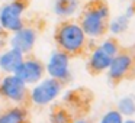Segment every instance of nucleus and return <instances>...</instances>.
Here are the masks:
<instances>
[{"label":"nucleus","mask_w":135,"mask_h":123,"mask_svg":"<svg viewBox=\"0 0 135 123\" xmlns=\"http://www.w3.org/2000/svg\"><path fill=\"white\" fill-rule=\"evenodd\" d=\"M118 111H119L122 116L132 117L135 114V100L129 96L122 97V99L118 101Z\"/></svg>","instance_id":"obj_14"},{"label":"nucleus","mask_w":135,"mask_h":123,"mask_svg":"<svg viewBox=\"0 0 135 123\" xmlns=\"http://www.w3.org/2000/svg\"><path fill=\"white\" fill-rule=\"evenodd\" d=\"M29 0H12L0 9V26L2 29L16 32L25 26L22 15L26 10Z\"/></svg>","instance_id":"obj_3"},{"label":"nucleus","mask_w":135,"mask_h":123,"mask_svg":"<svg viewBox=\"0 0 135 123\" xmlns=\"http://www.w3.org/2000/svg\"><path fill=\"white\" fill-rule=\"evenodd\" d=\"M47 73L50 74V78H54L60 83H65L71 78L70 73V57L62 51H54L50 57L47 67Z\"/></svg>","instance_id":"obj_6"},{"label":"nucleus","mask_w":135,"mask_h":123,"mask_svg":"<svg viewBox=\"0 0 135 123\" xmlns=\"http://www.w3.org/2000/svg\"><path fill=\"white\" fill-rule=\"evenodd\" d=\"M54 41L58 51H62L68 57L81 55L87 45V36L77 22L62 20L57 25L54 32Z\"/></svg>","instance_id":"obj_2"},{"label":"nucleus","mask_w":135,"mask_h":123,"mask_svg":"<svg viewBox=\"0 0 135 123\" xmlns=\"http://www.w3.org/2000/svg\"><path fill=\"white\" fill-rule=\"evenodd\" d=\"M99 123H123V116L118 110H110L103 114Z\"/></svg>","instance_id":"obj_16"},{"label":"nucleus","mask_w":135,"mask_h":123,"mask_svg":"<svg viewBox=\"0 0 135 123\" xmlns=\"http://www.w3.org/2000/svg\"><path fill=\"white\" fill-rule=\"evenodd\" d=\"M51 122L52 123H70V116L64 109H55L51 113Z\"/></svg>","instance_id":"obj_17"},{"label":"nucleus","mask_w":135,"mask_h":123,"mask_svg":"<svg viewBox=\"0 0 135 123\" xmlns=\"http://www.w3.org/2000/svg\"><path fill=\"white\" fill-rule=\"evenodd\" d=\"M23 59H25L23 54L10 48L9 51L0 54V70L9 74H15V71L18 70V67L22 64Z\"/></svg>","instance_id":"obj_11"},{"label":"nucleus","mask_w":135,"mask_h":123,"mask_svg":"<svg viewBox=\"0 0 135 123\" xmlns=\"http://www.w3.org/2000/svg\"><path fill=\"white\" fill-rule=\"evenodd\" d=\"M0 81H2V77H0Z\"/></svg>","instance_id":"obj_22"},{"label":"nucleus","mask_w":135,"mask_h":123,"mask_svg":"<svg viewBox=\"0 0 135 123\" xmlns=\"http://www.w3.org/2000/svg\"><path fill=\"white\" fill-rule=\"evenodd\" d=\"M128 25H129V18L126 15H122L119 18H115L112 22H109L108 28L112 33L118 35V33H122L128 29Z\"/></svg>","instance_id":"obj_15"},{"label":"nucleus","mask_w":135,"mask_h":123,"mask_svg":"<svg viewBox=\"0 0 135 123\" xmlns=\"http://www.w3.org/2000/svg\"><path fill=\"white\" fill-rule=\"evenodd\" d=\"M36 42V30L33 28L23 26L22 29L13 32V36L10 38V48L25 54L31 52Z\"/></svg>","instance_id":"obj_9"},{"label":"nucleus","mask_w":135,"mask_h":123,"mask_svg":"<svg viewBox=\"0 0 135 123\" xmlns=\"http://www.w3.org/2000/svg\"><path fill=\"white\" fill-rule=\"evenodd\" d=\"M123 123H135V120H132V119H128V120H123Z\"/></svg>","instance_id":"obj_19"},{"label":"nucleus","mask_w":135,"mask_h":123,"mask_svg":"<svg viewBox=\"0 0 135 123\" xmlns=\"http://www.w3.org/2000/svg\"><path fill=\"white\" fill-rule=\"evenodd\" d=\"M45 73V67L41 61L35 58H26L22 61V64L15 71V75L19 77L25 84H36L42 80Z\"/></svg>","instance_id":"obj_8"},{"label":"nucleus","mask_w":135,"mask_h":123,"mask_svg":"<svg viewBox=\"0 0 135 123\" xmlns=\"http://www.w3.org/2000/svg\"><path fill=\"white\" fill-rule=\"evenodd\" d=\"M80 6L79 0H55L54 3V12L60 18H70L77 12Z\"/></svg>","instance_id":"obj_12"},{"label":"nucleus","mask_w":135,"mask_h":123,"mask_svg":"<svg viewBox=\"0 0 135 123\" xmlns=\"http://www.w3.org/2000/svg\"><path fill=\"white\" fill-rule=\"evenodd\" d=\"M73 123H89L87 120H77V122H73Z\"/></svg>","instance_id":"obj_20"},{"label":"nucleus","mask_w":135,"mask_h":123,"mask_svg":"<svg viewBox=\"0 0 135 123\" xmlns=\"http://www.w3.org/2000/svg\"><path fill=\"white\" fill-rule=\"evenodd\" d=\"M131 68H132L131 54H129L128 48H125V49H120L113 57V59H112L110 65L108 68V75L112 81L119 83L123 78H129Z\"/></svg>","instance_id":"obj_7"},{"label":"nucleus","mask_w":135,"mask_h":123,"mask_svg":"<svg viewBox=\"0 0 135 123\" xmlns=\"http://www.w3.org/2000/svg\"><path fill=\"white\" fill-rule=\"evenodd\" d=\"M129 54H131V59H132V68H131V74H129V78H134L135 77V45L128 48Z\"/></svg>","instance_id":"obj_18"},{"label":"nucleus","mask_w":135,"mask_h":123,"mask_svg":"<svg viewBox=\"0 0 135 123\" xmlns=\"http://www.w3.org/2000/svg\"><path fill=\"white\" fill-rule=\"evenodd\" d=\"M134 2V4H132V9H134V12H135V0H132Z\"/></svg>","instance_id":"obj_21"},{"label":"nucleus","mask_w":135,"mask_h":123,"mask_svg":"<svg viewBox=\"0 0 135 123\" xmlns=\"http://www.w3.org/2000/svg\"><path fill=\"white\" fill-rule=\"evenodd\" d=\"M0 94L3 97H6L7 100L13 103H23L25 100L29 97V91L28 87L19 77H16L15 74L6 75L2 81H0Z\"/></svg>","instance_id":"obj_5"},{"label":"nucleus","mask_w":135,"mask_h":123,"mask_svg":"<svg viewBox=\"0 0 135 123\" xmlns=\"http://www.w3.org/2000/svg\"><path fill=\"white\" fill-rule=\"evenodd\" d=\"M61 90H62V83L57 81L54 78L41 80V81L36 83V85L29 93V99L33 104L45 106L54 101L58 97V94L61 93Z\"/></svg>","instance_id":"obj_4"},{"label":"nucleus","mask_w":135,"mask_h":123,"mask_svg":"<svg viewBox=\"0 0 135 123\" xmlns=\"http://www.w3.org/2000/svg\"><path fill=\"white\" fill-rule=\"evenodd\" d=\"M109 15V6L105 0H90L83 7L77 23L80 25L86 36L99 38L108 30Z\"/></svg>","instance_id":"obj_1"},{"label":"nucleus","mask_w":135,"mask_h":123,"mask_svg":"<svg viewBox=\"0 0 135 123\" xmlns=\"http://www.w3.org/2000/svg\"><path fill=\"white\" fill-rule=\"evenodd\" d=\"M113 57H110L108 52L102 49L100 47L94 48L90 54V58L87 61V70L90 74H100L103 71H108Z\"/></svg>","instance_id":"obj_10"},{"label":"nucleus","mask_w":135,"mask_h":123,"mask_svg":"<svg viewBox=\"0 0 135 123\" xmlns=\"http://www.w3.org/2000/svg\"><path fill=\"white\" fill-rule=\"evenodd\" d=\"M28 114L22 107H12L0 114V123H26Z\"/></svg>","instance_id":"obj_13"}]
</instances>
